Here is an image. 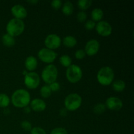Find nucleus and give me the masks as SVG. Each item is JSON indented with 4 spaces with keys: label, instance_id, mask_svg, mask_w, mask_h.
Returning <instances> with one entry per match:
<instances>
[{
    "label": "nucleus",
    "instance_id": "nucleus-1",
    "mask_svg": "<svg viewBox=\"0 0 134 134\" xmlns=\"http://www.w3.org/2000/svg\"><path fill=\"white\" fill-rule=\"evenodd\" d=\"M12 103L17 108H24L29 105L31 102V96L27 90L24 89H18L12 94Z\"/></svg>",
    "mask_w": 134,
    "mask_h": 134
},
{
    "label": "nucleus",
    "instance_id": "nucleus-2",
    "mask_svg": "<svg viewBox=\"0 0 134 134\" xmlns=\"http://www.w3.org/2000/svg\"><path fill=\"white\" fill-rule=\"evenodd\" d=\"M25 30V24L22 20L13 18L8 22L6 26L7 34L13 37L21 35Z\"/></svg>",
    "mask_w": 134,
    "mask_h": 134
},
{
    "label": "nucleus",
    "instance_id": "nucleus-3",
    "mask_svg": "<svg viewBox=\"0 0 134 134\" xmlns=\"http://www.w3.org/2000/svg\"><path fill=\"white\" fill-rule=\"evenodd\" d=\"M115 73L113 69L109 66H105L101 68L97 74V80L101 85L108 86L113 82Z\"/></svg>",
    "mask_w": 134,
    "mask_h": 134
},
{
    "label": "nucleus",
    "instance_id": "nucleus-4",
    "mask_svg": "<svg viewBox=\"0 0 134 134\" xmlns=\"http://www.w3.org/2000/svg\"><path fill=\"white\" fill-rule=\"evenodd\" d=\"M82 101L81 96L77 93L68 94L64 99L65 108L69 111H76L81 106Z\"/></svg>",
    "mask_w": 134,
    "mask_h": 134
},
{
    "label": "nucleus",
    "instance_id": "nucleus-5",
    "mask_svg": "<svg viewBox=\"0 0 134 134\" xmlns=\"http://www.w3.org/2000/svg\"><path fill=\"white\" fill-rule=\"evenodd\" d=\"M58 75V71L54 64H48L43 68L41 73V78L45 83L51 84L56 81Z\"/></svg>",
    "mask_w": 134,
    "mask_h": 134
},
{
    "label": "nucleus",
    "instance_id": "nucleus-6",
    "mask_svg": "<svg viewBox=\"0 0 134 134\" xmlns=\"http://www.w3.org/2000/svg\"><path fill=\"white\" fill-rule=\"evenodd\" d=\"M67 79L71 83H77L82 77V71L81 67L76 64H71L66 69L65 73Z\"/></svg>",
    "mask_w": 134,
    "mask_h": 134
},
{
    "label": "nucleus",
    "instance_id": "nucleus-7",
    "mask_svg": "<svg viewBox=\"0 0 134 134\" xmlns=\"http://www.w3.org/2000/svg\"><path fill=\"white\" fill-rule=\"evenodd\" d=\"M38 58L41 61L48 64H52L57 58L58 54L56 52L47 48L40 49L37 54Z\"/></svg>",
    "mask_w": 134,
    "mask_h": 134
},
{
    "label": "nucleus",
    "instance_id": "nucleus-8",
    "mask_svg": "<svg viewBox=\"0 0 134 134\" xmlns=\"http://www.w3.org/2000/svg\"><path fill=\"white\" fill-rule=\"evenodd\" d=\"M24 84L29 89L37 88L40 84V77L35 72H28L24 77Z\"/></svg>",
    "mask_w": 134,
    "mask_h": 134
},
{
    "label": "nucleus",
    "instance_id": "nucleus-9",
    "mask_svg": "<svg viewBox=\"0 0 134 134\" xmlns=\"http://www.w3.org/2000/svg\"><path fill=\"white\" fill-rule=\"evenodd\" d=\"M62 39L59 35L55 34H51L47 35L44 39V44L46 48L54 51L60 47Z\"/></svg>",
    "mask_w": 134,
    "mask_h": 134
},
{
    "label": "nucleus",
    "instance_id": "nucleus-10",
    "mask_svg": "<svg viewBox=\"0 0 134 134\" xmlns=\"http://www.w3.org/2000/svg\"><path fill=\"white\" fill-rule=\"evenodd\" d=\"M95 28L97 33L102 37H108L112 34V26L107 21L102 20L98 22L96 24Z\"/></svg>",
    "mask_w": 134,
    "mask_h": 134
},
{
    "label": "nucleus",
    "instance_id": "nucleus-11",
    "mask_svg": "<svg viewBox=\"0 0 134 134\" xmlns=\"http://www.w3.org/2000/svg\"><path fill=\"white\" fill-rule=\"evenodd\" d=\"M105 105L111 111H120L123 107V102L118 97L111 96L107 99Z\"/></svg>",
    "mask_w": 134,
    "mask_h": 134
},
{
    "label": "nucleus",
    "instance_id": "nucleus-12",
    "mask_svg": "<svg viewBox=\"0 0 134 134\" xmlns=\"http://www.w3.org/2000/svg\"><path fill=\"white\" fill-rule=\"evenodd\" d=\"M100 48V44L96 39H90L86 43L85 47V52L88 56H94L99 51Z\"/></svg>",
    "mask_w": 134,
    "mask_h": 134
},
{
    "label": "nucleus",
    "instance_id": "nucleus-13",
    "mask_svg": "<svg viewBox=\"0 0 134 134\" xmlns=\"http://www.w3.org/2000/svg\"><path fill=\"white\" fill-rule=\"evenodd\" d=\"M11 13L15 18L22 20L24 18H26L27 15V11L26 8L22 5H14L11 8Z\"/></svg>",
    "mask_w": 134,
    "mask_h": 134
},
{
    "label": "nucleus",
    "instance_id": "nucleus-14",
    "mask_svg": "<svg viewBox=\"0 0 134 134\" xmlns=\"http://www.w3.org/2000/svg\"><path fill=\"white\" fill-rule=\"evenodd\" d=\"M47 107L46 102L40 98H35L30 102V108L35 112H42Z\"/></svg>",
    "mask_w": 134,
    "mask_h": 134
},
{
    "label": "nucleus",
    "instance_id": "nucleus-15",
    "mask_svg": "<svg viewBox=\"0 0 134 134\" xmlns=\"http://www.w3.org/2000/svg\"><path fill=\"white\" fill-rule=\"evenodd\" d=\"M38 65V62L36 58L34 56H27L24 62L25 68L30 72L34 71L36 69Z\"/></svg>",
    "mask_w": 134,
    "mask_h": 134
},
{
    "label": "nucleus",
    "instance_id": "nucleus-16",
    "mask_svg": "<svg viewBox=\"0 0 134 134\" xmlns=\"http://www.w3.org/2000/svg\"><path fill=\"white\" fill-rule=\"evenodd\" d=\"M63 44L68 48H73L77 43V40L72 35H67L62 41Z\"/></svg>",
    "mask_w": 134,
    "mask_h": 134
},
{
    "label": "nucleus",
    "instance_id": "nucleus-17",
    "mask_svg": "<svg viewBox=\"0 0 134 134\" xmlns=\"http://www.w3.org/2000/svg\"><path fill=\"white\" fill-rule=\"evenodd\" d=\"M103 17V11L100 8H95L91 13L92 20L94 22H100Z\"/></svg>",
    "mask_w": 134,
    "mask_h": 134
},
{
    "label": "nucleus",
    "instance_id": "nucleus-18",
    "mask_svg": "<svg viewBox=\"0 0 134 134\" xmlns=\"http://www.w3.org/2000/svg\"><path fill=\"white\" fill-rule=\"evenodd\" d=\"M1 41H2L3 44L7 47H13L16 43L15 38L7 34H5L3 35Z\"/></svg>",
    "mask_w": 134,
    "mask_h": 134
},
{
    "label": "nucleus",
    "instance_id": "nucleus-19",
    "mask_svg": "<svg viewBox=\"0 0 134 134\" xmlns=\"http://www.w3.org/2000/svg\"><path fill=\"white\" fill-rule=\"evenodd\" d=\"M62 13H64V14H65V16L71 15V14H73V10H74L73 4L69 1H65L64 5H62Z\"/></svg>",
    "mask_w": 134,
    "mask_h": 134
},
{
    "label": "nucleus",
    "instance_id": "nucleus-20",
    "mask_svg": "<svg viewBox=\"0 0 134 134\" xmlns=\"http://www.w3.org/2000/svg\"><path fill=\"white\" fill-rule=\"evenodd\" d=\"M112 87L115 91L120 92H122L126 88V83L124 81L120 79L116 80L112 82Z\"/></svg>",
    "mask_w": 134,
    "mask_h": 134
},
{
    "label": "nucleus",
    "instance_id": "nucleus-21",
    "mask_svg": "<svg viewBox=\"0 0 134 134\" xmlns=\"http://www.w3.org/2000/svg\"><path fill=\"white\" fill-rule=\"evenodd\" d=\"M59 61H60V64L62 66L67 68L70 66L72 64L71 58L67 54H64L60 56V58H59Z\"/></svg>",
    "mask_w": 134,
    "mask_h": 134
},
{
    "label": "nucleus",
    "instance_id": "nucleus-22",
    "mask_svg": "<svg viewBox=\"0 0 134 134\" xmlns=\"http://www.w3.org/2000/svg\"><path fill=\"white\" fill-rule=\"evenodd\" d=\"M92 1L91 0H79L77 1V6L82 11L86 10L92 5Z\"/></svg>",
    "mask_w": 134,
    "mask_h": 134
},
{
    "label": "nucleus",
    "instance_id": "nucleus-23",
    "mask_svg": "<svg viewBox=\"0 0 134 134\" xmlns=\"http://www.w3.org/2000/svg\"><path fill=\"white\" fill-rule=\"evenodd\" d=\"M10 102V99L9 97L4 93L0 94V107L5 108L9 105Z\"/></svg>",
    "mask_w": 134,
    "mask_h": 134
},
{
    "label": "nucleus",
    "instance_id": "nucleus-24",
    "mask_svg": "<svg viewBox=\"0 0 134 134\" xmlns=\"http://www.w3.org/2000/svg\"><path fill=\"white\" fill-rule=\"evenodd\" d=\"M51 88L49 87V85H44L42 86L40 89V94L43 98H48L51 96Z\"/></svg>",
    "mask_w": 134,
    "mask_h": 134
},
{
    "label": "nucleus",
    "instance_id": "nucleus-25",
    "mask_svg": "<svg viewBox=\"0 0 134 134\" xmlns=\"http://www.w3.org/2000/svg\"><path fill=\"white\" fill-rule=\"evenodd\" d=\"M105 109L106 107L105 105V104L99 103L94 106V109H93V111H94V113L96 114V115H100V114L104 113L105 111Z\"/></svg>",
    "mask_w": 134,
    "mask_h": 134
},
{
    "label": "nucleus",
    "instance_id": "nucleus-26",
    "mask_svg": "<svg viewBox=\"0 0 134 134\" xmlns=\"http://www.w3.org/2000/svg\"><path fill=\"white\" fill-rule=\"evenodd\" d=\"M86 18H87V14H86V13L85 11L81 10V11H79L77 13V19L81 23L86 22Z\"/></svg>",
    "mask_w": 134,
    "mask_h": 134
},
{
    "label": "nucleus",
    "instance_id": "nucleus-27",
    "mask_svg": "<svg viewBox=\"0 0 134 134\" xmlns=\"http://www.w3.org/2000/svg\"><path fill=\"white\" fill-rule=\"evenodd\" d=\"M31 134H47V132L43 128L41 127H34L30 130Z\"/></svg>",
    "mask_w": 134,
    "mask_h": 134
},
{
    "label": "nucleus",
    "instance_id": "nucleus-28",
    "mask_svg": "<svg viewBox=\"0 0 134 134\" xmlns=\"http://www.w3.org/2000/svg\"><path fill=\"white\" fill-rule=\"evenodd\" d=\"M51 134H68V131L64 128L58 127L52 130Z\"/></svg>",
    "mask_w": 134,
    "mask_h": 134
},
{
    "label": "nucleus",
    "instance_id": "nucleus-29",
    "mask_svg": "<svg viewBox=\"0 0 134 134\" xmlns=\"http://www.w3.org/2000/svg\"><path fill=\"white\" fill-rule=\"evenodd\" d=\"M96 24L95 22H94L92 20H87L85 22V27L87 30H92L95 28Z\"/></svg>",
    "mask_w": 134,
    "mask_h": 134
},
{
    "label": "nucleus",
    "instance_id": "nucleus-30",
    "mask_svg": "<svg viewBox=\"0 0 134 134\" xmlns=\"http://www.w3.org/2000/svg\"><path fill=\"white\" fill-rule=\"evenodd\" d=\"M86 53L83 49H79L75 53V57L78 60H82L86 56Z\"/></svg>",
    "mask_w": 134,
    "mask_h": 134
},
{
    "label": "nucleus",
    "instance_id": "nucleus-31",
    "mask_svg": "<svg viewBox=\"0 0 134 134\" xmlns=\"http://www.w3.org/2000/svg\"><path fill=\"white\" fill-rule=\"evenodd\" d=\"M21 127H22V129L25 131H30L32 128V126H31V124L27 120H24V121L22 122L21 123Z\"/></svg>",
    "mask_w": 134,
    "mask_h": 134
},
{
    "label": "nucleus",
    "instance_id": "nucleus-32",
    "mask_svg": "<svg viewBox=\"0 0 134 134\" xmlns=\"http://www.w3.org/2000/svg\"><path fill=\"white\" fill-rule=\"evenodd\" d=\"M51 6L55 10H58L62 6V2L60 0H53L51 2Z\"/></svg>",
    "mask_w": 134,
    "mask_h": 134
},
{
    "label": "nucleus",
    "instance_id": "nucleus-33",
    "mask_svg": "<svg viewBox=\"0 0 134 134\" xmlns=\"http://www.w3.org/2000/svg\"><path fill=\"white\" fill-rule=\"evenodd\" d=\"M49 87L52 92H57L60 90V85L59 82L55 81V82H52V83L50 84Z\"/></svg>",
    "mask_w": 134,
    "mask_h": 134
},
{
    "label": "nucleus",
    "instance_id": "nucleus-34",
    "mask_svg": "<svg viewBox=\"0 0 134 134\" xmlns=\"http://www.w3.org/2000/svg\"><path fill=\"white\" fill-rule=\"evenodd\" d=\"M60 115L62 116H66L67 114H68V110H67L65 108L62 109H60Z\"/></svg>",
    "mask_w": 134,
    "mask_h": 134
},
{
    "label": "nucleus",
    "instance_id": "nucleus-35",
    "mask_svg": "<svg viewBox=\"0 0 134 134\" xmlns=\"http://www.w3.org/2000/svg\"><path fill=\"white\" fill-rule=\"evenodd\" d=\"M31 108L29 106H27V107L24 108V112L26 113H29L31 112Z\"/></svg>",
    "mask_w": 134,
    "mask_h": 134
},
{
    "label": "nucleus",
    "instance_id": "nucleus-36",
    "mask_svg": "<svg viewBox=\"0 0 134 134\" xmlns=\"http://www.w3.org/2000/svg\"><path fill=\"white\" fill-rule=\"evenodd\" d=\"M38 2H39V1H37V0H32V1H27V3H30V4H32V5H35V4L37 3Z\"/></svg>",
    "mask_w": 134,
    "mask_h": 134
},
{
    "label": "nucleus",
    "instance_id": "nucleus-37",
    "mask_svg": "<svg viewBox=\"0 0 134 134\" xmlns=\"http://www.w3.org/2000/svg\"><path fill=\"white\" fill-rule=\"evenodd\" d=\"M71 134H77V133H71Z\"/></svg>",
    "mask_w": 134,
    "mask_h": 134
}]
</instances>
